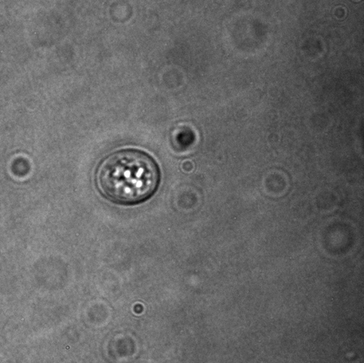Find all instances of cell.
Returning a JSON list of instances; mask_svg holds the SVG:
<instances>
[{"label": "cell", "instance_id": "6da1fadb", "mask_svg": "<svg viewBox=\"0 0 364 363\" xmlns=\"http://www.w3.org/2000/svg\"><path fill=\"white\" fill-rule=\"evenodd\" d=\"M160 178L154 158L136 149L113 152L100 163L96 173L100 193L109 201L124 205H138L154 196Z\"/></svg>", "mask_w": 364, "mask_h": 363}]
</instances>
